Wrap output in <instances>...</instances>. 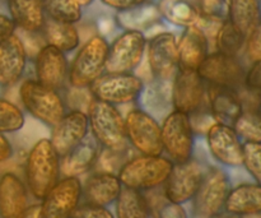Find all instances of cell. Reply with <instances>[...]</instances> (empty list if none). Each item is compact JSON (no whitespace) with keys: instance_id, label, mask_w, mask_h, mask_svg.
I'll list each match as a JSON object with an SVG mask.
<instances>
[{"instance_id":"1","label":"cell","mask_w":261,"mask_h":218,"mask_svg":"<svg viewBox=\"0 0 261 218\" xmlns=\"http://www.w3.org/2000/svg\"><path fill=\"white\" fill-rule=\"evenodd\" d=\"M27 189L36 199L41 201L60 178V156L50 139L38 140L25 160L24 167Z\"/></svg>"},{"instance_id":"2","label":"cell","mask_w":261,"mask_h":218,"mask_svg":"<svg viewBox=\"0 0 261 218\" xmlns=\"http://www.w3.org/2000/svg\"><path fill=\"white\" fill-rule=\"evenodd\" d=\"M172 166V161L162 155H140L129 158L119 170L117 178L122 186L140 191L150 190L163 185Z\"/></svg>"},{"instance_id":"3","label":"cell","mask_w":261,"mask_h":218,"mask_svg":"<svg viewBox=\"0 0 261 218\" xmlns=\"http://www.w3.org/2000/svg\"><path fill=\"white\" fill-rule=\"evenodd\" d=\"M87 116L92 134L102 147L111 150L126 147L125 119L115 105L94 99Z\"/></svg>"},{"instance_id":"4","label":"cell","mask_w":261,"mask_h":218,"mask_svg":"<svg viewBox=\"0 0 261 218\" xmlns=\"http://www.w3.org/2000/svg\"><path fill=\"white\" fill-rule=\"evenodd\" d=\"M19 97L24 109L33 117L50 127H54L65 114V104L59 92L36 79L23 82L19 87Z\"/></svg>"},{"instance_id":"5","label":"cell","mask_w":261,"mask_h":218,"mask_svg":"<svg viewBox=\"0 0 261 218\" xmlns=\"http://www.w3.org/2000/svg\"><path fill=\"white\" fill-rule=\"evenodd\" d=\"M109 42L103 36H92L79 49L69 70V83L75 87H89L105 70Z\"/></svg>"},{"instance_id":"6","label":"cell","mask_w":261,"mask_h":218,"mask_svg":"<svg viewBox=\"0 0 261 218\" xmlns=\"http://www.w3.org/2000/svg\"><path fill=\"white\" fill-rule=\"evenodd\" d=\"M163 152L170 156L173 163L186 162L193 157L194 128L190 115L173 110L163 119L161 125Z\"/></svg>"},{"instance_id":"7","label":"cell","mask_w":261,"mask_h":218,"mask_svg":"<svg viewBox=\"0 0 261 218\" xmlns=\"http://www.w3.org/2000/svg\"><path fill=\"white\" fill-rule=\"evenodd\" d=\"M147 38L140 31L126 30L109 45L105 70L107 73H130L144 58Z\"/></svg>"},{"instance_id":"8","label":"cell","mask_w":261,"mask_h":218,"mask_svg":"<svg viewBox=\"0 0 261 218\" xmlns=\"http://www.w3.org/2000/svg\"><path fill=\"white\" fill-rule=\"evenodd\" d=\"M94 99L111 105H125L139 99L144 82L132 73H107L89 86Z\"/></svg>"},{"instance_id":"9","label":"cell","mask_w":261,"mask_h":218,"mask_svg":"<svg viewBox=\"0 0 261 218\" xmlns=\"http://www.w3.org/2000/svg\"><path fill=\"white\" fill-rule=\"evenodd\" d=\"M126 139L140 155L160 156L163 153L161 125L144 110H132L125 117Z\"/></svg>"},{"instance_id":"10","label":"cell","mask_w":261,"mask_h":218,"mask_svg":"<svg viewBox=\"0 0 261 218\" xmlns=\"http://www.w3.org/2000/svg\"><path fill=\"white\" fill-rule=\"evenodd\" d=\"M206 170L193 157L186 162L173 163L170 175L163 183V194L171 203L184 204L191 201L198 191Z\"/></svg>"},{"instance_id":"11","label":"cell","mask_w":261,"mask_h":218,"mask_svg":"<svg viewBox=\"0 0 261 218\" xmlns=\"http://www.w3.org/2000/svg\"><path fill=\"white\" fill-rule=\"evenodd\" d=\"M229 191V180L221 168L205 171L194 198V213L198 217L218 216L224 207V201Z\"/></svg>"},{"instance_id":"12","label":"cell","mask_w":261,"mask_h":218,"mask_svg":"<svg viewBox=\"0 0 261 218\" xmlns=\"http://www.w3.org/2000/svg\"><path fill=\"white\" fill-rule=\"evenodd\" d=\"M82 183L78 176H64L41 199V218H66L79 206Z\"/></svg>"},{"instance_id":"13","label":"cell","mask_w":261,"mask_h":218,"mask_svg":"<svg viewBox=\"0 0 261 218\" xmlns=\"http://www.w3.org/2000/svg\"><path fill=\"white\" fill-rule=\"evenodd\" d=\"M148 65L155 79L172 81L178 69L177 38L171 32L153 36L145 46Z\"/></svg>"},{"instance_id":"14","label":"cell","mask_w":261,"mask_h":218,"mask_svg":"<svg viewBox=\"0 0 261 218\" xmlns=\"http://www.w3.org/2000/svg\"><path fill=\"white\" fill-rule=\"evenodd\" d=\"M171 101L173 110L193 114L201 107L205 100V82L195 69L178 66L172 79Z\"/></svg>"},{"instance_id":"15","label":"cell","mask_w":261,"mask_h":218,"mask_svg":"<svg viewBox=\"0 0 261 218\" xmlns=\"http://www.w3.org/2000/svg\"><path fill=\"white\" fill-rule=\"evenodd\" d=\"M198 73L204 82L211 86L229 87L239 88L244 83L245 69L237 56L226 55L219 51L208 54L201 65L198 68Z\"/></svg>"},{"instance_id":"16","label":"cell","mask_w":261,"mask_h":218,"mask_svg":"<svg viewBox=\"0 0 261 218\" xmlns=\"http://www.w3.org/2000/svg\"><path fill=\"white\" fill-rule=\"evenodd\" d=\"M206 140L212 156L222 165L228 167L242 165V143L233 128L214 122L206 129Z\"/></svg>"},{"instance_id":"17","label":"cell","mask_w":261,"mask_h":218,"mask_svg":"<svg viewBox=\"0 0 261 218\" xmlns=\"http://www.w3.org/2000/svg\"><path fill=\"white\" fill-rule=\"evenodd\" d=\"M68 60L65 53L46 43L35 56L36 81L59 91L68 78Z\"/></svg>"},{"instance_id":"18","label":"cell","mask_w":261,"mask_h":218,"mask_svg":"<svg viewBox=\"0 0 261 218\" xmlns=\"http://www.w3.org/2000/svg\"><path fill=\"white\" fill-rule=\"evenodd\" d=\"M88 128V116L86 112L70 111L64 114V116L53 127L51 144L61 157L78 143L86 139Z\"/></svg>"},{"instance_id":"19","label":"cell","mask_w":261,"mask_h":218,"mask_svg":"<svg viewBox=\"0 0 261 218\" xmlns=\"http://www.w3.org/2000/svg\"><path fill=\"white\" fill-rule=\"evenodd\" d=\"M27 53L17 33L0 42V84L13 86L22 78L27 65Z\"/></svg>"},{"instance_id":"20","label":"cell","mask_w":261,"mask_h":218,"mask_svg":"<svg viewBox=\"0 0 261 218\" xmlns=\"http://www.w3.org/2000/svg\"><path fill=\"white\" fill-rule=\"evenodd\" d=\"M209 112L214 122L232 127L244 111V102L236 88L211 86L206 91Z\"/></svg>"},{"instance_id":"21","label":"cell","mask_w":261,"mask_h":218,"mask_svg":"<svg viewBox=\"0 0 261 218\" xmlns=\"http://www.w3.org/2000/svg\"><path fill=\"white\" fill-rule=\"evenodd\" d=\"M28 206V190L15 174L7 173L0 178V217H23Z\"/></svg>"},{"instance_id":"22","label":"cell","mask_w":261,"mask_h":218,"mask_svg":"<svg viewBox=\"0 0 261 218\" xmlns=\"http://www.w3.org/2000/svg\"><path fill=\"white\" fill-rule=\"evenodd\" d=\"M177 51L178 66L198 70L209 54V41L196 26H189L177 41Z\"/></svg>"},{"instance_id":"23","label":"cell","mask_w":261,"mask_h":218,"mask_svg":"<svg viewBox=\"0 0 261 218\" xmlns=\"http://www.w3.org/2000/svg\"><path fill=\"white\" fill-rule=\"evenodd\" d=\"M122 185L115 174L97 173L82 185V196L87 203L107 207L114 203L121 191Z\"/></svg>"},{"instance_id":"24","label":"cell","mask_w":261,"mask_h":218,"mask_svg":"<svg viewBox=\"0 0 261 218\" xmlns=\"http://www.w3.org/2000/svg\"><path fill=\"white\" fill-rule=\"evenodd\" d=\"M224 209L234 216H254L261 212L260 184H242L229 189L224 201Z\"/></svg>"},{"instance_id":"25","label":"cell","mask_w":261,"mask_h":218,"mask_svg":"<svg viewBox=\"0 0 261 218\" xmlns=\"http://www.w3.org/2000/svg\"><path fill=\"white\" fill-rule=\"evenodd\" d=\"M97 155L98 150L96 144L83 139L69 152L61 156L60 174L64 176H81L88 173L94 167Z\"/></svg>"},{"instance_id":"26","label":"cell","mask_w":261,"mask_h":218,"mask_svg":"<svg viewBox=\"0 0 261 218\" xmlns=\"http://www.w3.org/2000/svg\"><path fill=\"white\" fill-rule=\"evenodd\" d=\"M226 19L247 37L260 26L259 0H228Z\"/></svg>"},{"instance_id":"27","label":"cell","mask_w":261,"mask_h":218,"mask_svg":"<svg viewBox=\"0 0 261 218\" xmlns=\"http://www.w3.org/2000/svg\"><path fill=\"white\" fill-rule=\"evenodd\" d=\"M8 9L15 27L25 31H41L45 22L41 0H7Z\"/></svg>"},{"instance_id":"28","label":"cell","mask_w":261,"mask_h":218,"mask_svg":"<svg viewBox=\"0 0 261 218\" xmlns=\"http://www.w3.org/2000/svg\"><path fill=\"white\" fill-rule=\"evenodd\" d=\"M41 32L45 37L46 43L55 46L64 53H70L75 50L81 42L79 32L74 23L61 22V20L45 17Z\"/></svg>"},{"instance_id":"29","label":"cell","mask_w":261,"mask_h":218,"mask_svg":"<svg viewBox=\"0 0 261 218\" xmlns=\"http://www.w3.org/2000/svg\"><path fill=\"white\" fill-rule=\"evenodd\" d=\"M162 17L157 5L145 4V3L117 13V23L122 28L140 31V32L152 27Z\"/></svg>"},{"instance_id":"30","label":"cell","mask_w":261,"mask_h":218,"mask_svg":"<svg viewBox=\"0 0 261 218\" xmlns=\"http://www.w3.org/2000/svg\"><path fill=\"white\" fill-rule=\"evenodd\" d=\"M161 17L178 27L195 25L199 17V9L190 0H161L158 3Z\"/></svg>"},{"instance_id":"31","label":"cell","mask_w":261,"mask_h":218,"mask_svg":"<svg viewBox=\"0 0 261 218\" xmlns=\"http://www.w3.org/2000/svg\"><path fill=\"white\" fill-rule=\"evenodd\" d=\"M116 216L119 218H147L150 216L144 194L137 189L122 186L116 198Z\"/></svg>"},{"instance_id":"32","label":"cell","mask_w":261,"mask_h":218,"mask_svg":"<svg viewBox=\"0 0 261 218\" xmlns=\"http://www.w3.org/2000/svg\"><path fill=\"white\" fill-rule=\"evenodd\" d=\"M245 42L246 37L227 19L223 20L214 38V46L217 47V51L231 56H239Z\"/></svg>"},{"instance_id":"33","label":"cell","mask_w":261,"mask_h":218,"mask_svg":"<svg viewBox=\"0 0 261 218\" xmlns=\"http://www.w3.org/2000/svg\"><path fill=\"white\" fill-rule=\"evenodd\" d=\"M48 18L61 22L76 23L82 18V5L78 0H41Z\"/></svg>"},{"instance_id":"34","label":"cell","mask_w":261,"mask_h":218,"mask_svg":"<svg viewBox=\"0 0 261 218\" xmlns=\"http://www.w3.org/2000/svg\"><path fill=\"white\" fill-rule=\"evenodd\" d=\"M232 128L242 139L250 140V142H260L261 128L259 110H251V111L244 110L242 114L237 117L234 124L232 125Z\"/></svg>"},{"instance_id":"35","label":"cell","mask_w":261,"mask_h":218,"mask_svg":"<svg viewBox=\"0 0 261 218\" xmlns=\"http://www.w3.org/2000/svg\"><path fill=\"white\" fill-rule=\"evenodd\" d=\"M126 147L120 148V150H111V148L102 147L97 155L94 167L98 173H109L116 175L121 166L129 160Z\"/></svg>"},{"instance_id":"36","label":"cell","mask_w":261,"mask_h":218,"mask_svg":"<svg viewBox=\"0 0 261 218\" xmlns=\"http://www.w3.org/2000/svg\"><path fill=\"white\" fill-rule=\"evenodd\" d=\"M24 114L13 102L0 99V133L18 132L24 125Z\"/></svg>"},{"instance_id":"37","label":"cell","mask_w":261,"mask_h":218,"mask_svg":"<svg viewBox=\"0 0 261 218\" xmlns=\"http://www.w3.org/2000/svg\"><path fill=\"white\" fill-rule=\"evenodd\" d=\"M261 144L260 142L245 140L242 144V165L257 184L261 180Z\"/></svg>"},{"instance_id":"38","label":"cell","mask_w":261,"mask_h":218,"mask_svg":"<svg viewBox=\"0 0 261 218\" xmlns=\"http://www.w3.org/2000/svg\"><path fill=\"white\" fill-rule=\"evenodd\" d=\"M93 100L94 96L89 87L70 86L68 91H66L65 102L64 104L71 111H82L87 114Z\"/></svg>"},{"instance_id":"39","label":"cell","mask_w":261,"mask_h":218,"mask_svg":"<svg viewBox=\"0 0 261 218\" xmlns=\"http://www.w3.org/2000/svg\"><path fill=\"white\" fill-rule=\"evenodd\" d=\"M15 33L19 36L28 58H35L38 51L46 45L45 37L41 31H25L15 27Z\"/></svg>"},{"instance_id":"40","label":"cell","mask_w":261,"mask_h":218,"mask_svg":"<svg viewBox=\"0 0 261 218\" xmlns=\"http://www.w3.org/2000/svg\"><path fill=\"white\" fill-rule=\"evenodd\" d=\"M196 8L199 13L211 17L224 18L227 15V2L226 0H198Z\"/></svg>"},{"instance_id":"41","label":"cell","mask_w":261,"mask_h":218,"mask_svg":"<svg viewBox=\"0 0 261 218\" xmlns=\"http://www.w3.org/2000/svg\"><path fill=\"white\" fill-rule=\"evenodd\" d=\"M70 217L74 218H114V214L106 207L97 206V204L86 203L78 206Z\"/></svg>"},{"instance_id":"42","label":"cell","mask_w":261,"mask_h":218,"mask_svg":"<svg viewBox=\"0 0 261 218\" xmlns=\"http://www.w3.org/2000/svg\"><path fill=\"white\" fill-rule=\"evenodd\" d=\"M245 88L249 91L260 92L261 88V63L260 61H254L251 63L249 71L245 73L244 83Z\"/></svg>"},{"instance_id":"43","label":"cell","mask_w":261,"mask_h":218,"mask_svg":"<svg viewBox=\"0 0 261 218\" xmlns=\"http://www.w3.org/2000/svg\"><path fill=\"white\" fill-rule=\"evenodd\" d=\"M261 32H260V26L255 28L251 33L246 37L247 42V55H249V59L251 60V63L254 61H260L261 59Z\"/></svg>"},{"instance_id":"44","label":"cell","mask_w":261,"mask_h":218,"mask_svg":"<svg viewBox=\"0 0 261 218\" xmlns=\"http://www.w3.org/2000/svg\"><path fill=\"white\" fill-rule=\"evenodd\" d=\"M101 2L109 8H112V9L117 10V12H121V10L130 9V8L143 4L147 0H101Z\"/></svg>"},{"instance_id":"45","label":"cell","mask_w":261,"mask_h":218,"mask_svg":"<svg viewBox=\"0 0 261 218\" xmlns=\"http://www.w3.org/2000/svg\"><path fill=\"white\" fill-rule=\"evenodd\" d=\"M158 217L180 218V217H186V213H185V209L182 208V206H181V204L167 202V203H166L165 206L162 207V209L160 211Z\"/></svg>"},{"instance_id":"46","label":"cell","mask_w":261,"mask_h":218,"mask_svg":"<svg viewBox=\"0 0 261 218\" xmlns=\"http://www.w3.org/2000/svg\"><path fill=\"white\" fill-rule=\"evenodd\" d=\"M15 32V25L12 18L0 14V42Z\"/></svg>"},{"instance_id":"47","label":"cell","mask_w":261,"mask_h":218,"mask_svg":"<svg viewBox=\"0 0 261 218\" xmlns=\"http://www.w3.org/2000/svg\"><path fill=\"white\" fill-rule=\"evenodd\" d=\"M13 156V147L8 138L0 133V163L10 160Z\"/></svg>"},{"instance_id":"48","label":"cell","mask_w":261,"mask_h":218,"mask_svg":"<svg viewBox=\"0 0 261 218\" xmlns=\"http://www.w3.org/2000/svg\"><path fill=\"white\" fill-rule=\"evenodd\" d=\"M23 217H31V218H41V203L33 204V206H27Z\"/></svg>"},{"instance_id":"49","label":"cell","mask_w":261,"mask_h":218,"mask_svg":"<svg viewBox=\"0 0 261 218\" xmlns=\"http://www.w3.org/2000/svg\"><path fill=\"white\" fill-rule=\"evenodd\" d=\"M92 2H93V0H78V3L82 5V7H87V5L91 4Z\"/></svg>"}]
</instances>
